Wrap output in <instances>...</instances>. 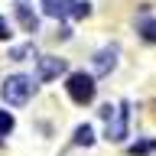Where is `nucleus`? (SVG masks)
Wrapping results in <instances>:
<instances>
[{"instance_id": "1", "label": "nucleus", "mask_w": 156, "mask_h": 156, "mask_svg": "<svg viewBox=\"0 0 156 156\" xmlns=\"http://www.w3.org/2000/svg\"><path fill=\"white\" fill-rule=\"evenodd\" d=\"M42 13L52 20H85L91 13L88 0H42Z\"/></svg>"}, {"instance_id": "2", "label": "nucleus", "mask_w": 156, "mask_h": 156, "mask_svg": "<svg viewBox=\"0 0 156 156\" xmlns=\"http://www.w3.org/2000/svg\"><path fill=\"white\" fill-rule=\"evenodd\" d=\"M33 78L29 75H10L7 81H3V88H0V94H3V101H7L10 107H20V104H26L29 94H33Z\"/></svg>"}, {"instance_id": "3", "label": "nucleus", "mask_w": 156, "mask_h": 156, "mask_svg": "<svg viewBox=\"0 0 156 156\" xmlns=\"http://www.w3.org/2000/svg\"><path fill=\"white\" fill-rule=\"evenodd\" d=\"M107 140L111 143H120L127 136V120H130V111H127V101H120V104L111 111V104H107Z\"/></svg>"}, {"instance_id": "4", "label": "nucleus", "mask_w": 156, "mask_h": 156, "mask_svg": "<svg viewBox=\"0 0 156 156\" xmlns=\"http://www.w3.org/2000/svg\"><path fill=\"white\" fill-rule=\"evenodd\" d=\"M65 88L72 94V101H78V104H91L94 101V78L85 75V72H72Z\"/></svg>"}, {"instance_id": "5", "label": "nucleus", "mask_w": 156, "mask_h": 156, "mask_svg": "<svg viewBox=\"0 0 156 156\" xmlns=\"http://www.w3.org/2000/svg\"><path fill=\"white\" fill-rule=\"evenodd\" d=\"M65 72V58H55V55H42L39 58V81H52Z\"/></svg>"}, {"instance_id": "6", "label": "nucleus", "mask_w": 156, "mask_h": 156, "mask_svg": "<svg viewBox=\"0 0 156 156\" xmlns=\"http://www.w3.org/2000/svg\"><path fill=\"white\" fill-rule=\"evenodd\" d=\"M114 65H117V49H114V46L101 49V52L94 55V75H107Z\"/></svg>"}, {"instance_id": "7", "label": "nucleus", "mask_w": 156, "mask_h": 156, "mask_svg": "<svg viewBox=\"0 0 156 156\" xmlns=\"http://www.w3.org/2000/svg\"><path fill=\"white\" fill-rule=\"evenodd\" d=\"M16 20H20V26L26 29V33H36V29H39V16L29 7H23V3L16 7Z\"/></svg>"}, {"instance_id": "8", "label": "nucleus", "mask_w": 156, "mask_h": 156, "mask_svg": "<svg viewBox=\"0 0 156 156\" xmlns=\"http://www.w3.org/2000/svg\"><path fill=\"white\" fill-rule=\"evenodd\" d=\"M75 143H78V146H91V143H94V130H91L88 124H81V127L75 130Z\"/></svg>"}, {"instance_id": "9", "label": "nucleus", "mask_w": 156, "mask_h": 156, "mask_svg": "<svg viewBox=\"0 0 156 156\" xmlns=\"http://www.w3.org/2000/svg\"><path fill=\"white\" fill-rule=\"evenodd\" d=\"M153 150H156V140H143V143L130 146V156H143V153H153Z\"/></svg>"}, {"instance_id": "10", "label": "nucleus", "mask_w": 156, "mask_h": 156, "mask_svg": "<svg viewBox=\"0 0 156 156\" xmlns=\"http://www.w3.org/2000/svg\"><path fill=\"white\" fill-rule=\"evenodd\" d=\"M140 33H143L146 42H156V20H143L140 23Z\"/></svg>"}, {"instance_id": "11", "label": "nucleus", "mask_w": 156, "mask_h": 156, "mask_svg": "<svg viewBox=\"0 0 156 156\" xmlns=\"http://www.w3.org/2000/svg\"><path fill=\"white\" fill-rule=\"evenodd\" d=\"M13 130V114L10 111H0V136H7Z\"/></svg>"}, {"instance_id": "12", "label": "nucleus", "mask_w": 156, "mask_h": 156, "mask_svg": "<svg viewBox=\"0 0 156 156\" xmlns=\"http://www.w3.org/2000/svg\"><path fill=\"white\" fill-rule=\"evenodd\" d=\"M26 55H33V46H20V49H13V58H26Z\"/></svg>"}, {"instance_id": "13", "label": "nucleus", "mask_w": 156, "mask_h": 156, "mask_svg": "<svg viewBox=\"0 0 156 156\" xmlns=\"http://www.w3.org/2000/svg\"><path fill=\"white\" fill-rule=\"evenodd\" d=\"M7 36H10V26H7V20L0 16V39H7Z\"/></svg>"}]
</instances>
